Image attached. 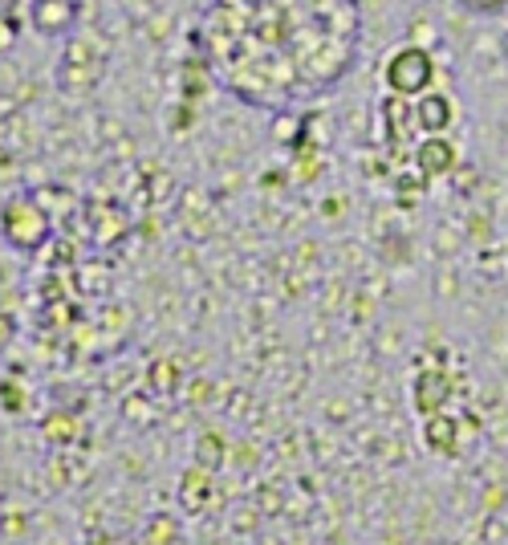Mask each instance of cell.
I'll use <instances>...</instances> for the list:
<instances>
[{
    "label": "cell",
    "mask_w": 508,
    "mask_h": 545,
    "mask_svg": "<svg viewBox=\"0 0 508 545\" xmlns=\"http://www.w3.org/2000/svg\"><path fill=\"white\" fill-rule=\"evenodd\" d=\"M431 78H435L431 57H427V49H415V45L395 53L391 66H387V82H391L395 94H423L431 86Z\"/></svg>",
    "instance_id": "cell-1"
},
{
    "label": "cell",
    "mask_w": 508,
    "mask_h": 545,
    "mask_svg": "<svg viewBox=\"0 0 508 545\" xmlns=\"http://www.w3.org/2000/svg\"><path fill=\"white\" fill-rule=\"evenodd\" d=\"M419 123L427 127V131H443L452 123V106H448V98L443 94H427V98H419Z\"/></svg>",
    "instance_id": "cell-2"
},
{
    "label": "cell",
    "mask_w": 508,
    "mask_h": 545,
    "mask_svg": "<svg viewBox=\"0 0 508 545\" xmlns=\"http://www.w3.org/2000/svg\"><path fill=\"white\" fill-rule=\"evenodd\" d=\"M419 163H423V171H427V175H439V171H448V167L456 163V151H452L448 143L431 139V143H423V151H419Z\"/></svg>",
    "instance_id": "cell-3"
}]
</instances>
